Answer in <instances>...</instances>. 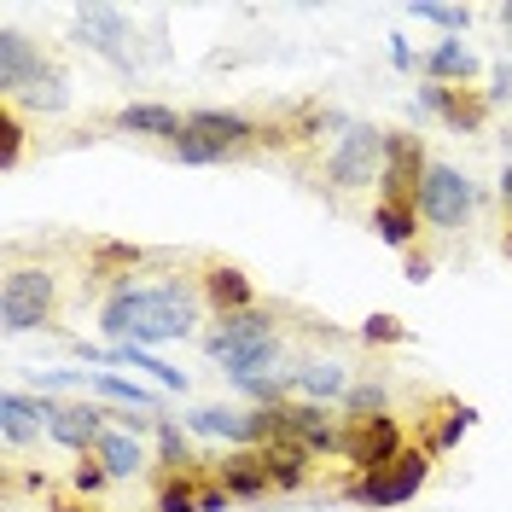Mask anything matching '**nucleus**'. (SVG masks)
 I'll return each instance as SVG.
<instances>
[{"instance_id":"9","label":"nucleus","mask_w":512,"mask_h":512,"mask_svg":"<svg viewBox=\"0 0 512 512\" xmlns=\"http://www.w3.org/2000/svg\"><path fill=\"white\" fill-rule=\"evenodd\" d=\"M76 41L94 47L99 59L117 64V70L134 64V53H128V18L117 6H76Z\"/></svg>"},{"instance_id":"19","label":"nucleus","mask_w":512,"mask_h":512,"mask_svg":"<svg viewBox=\"0 0 512 512\" xmlns=\"http://www.w3.org/2000/svg\"><path fill=\"white\" fill-rule=\"evenodd\" d=\"M187 128L204 134V140H216L222 152H239V146H256V140H262V128H256L251 117H239V111H192Z\"/></svg>"},{"instance_id":"4","label":"nucleus","mask_w":512,"mask_h":512,"mask_svg":"<svg viewBox=\"0 0 512 512\" xmlns=\"http://www.w3.org/2000/svg\"><path fill=\"white\" fill-rule=\"evenodd\" d=\"M425 478H431V454L408 448V454H402L396 466H384V472H367V478L344 483V501H350V507H367V512L408 507L419 489H425Z\"/></svg>"},{"instance_id":"24","label":"nucleus","mask_w":512,"mask_h":512,"mask_svg":"<svg viewBox=\"0 0 512 512\" xmlns=\"http://www.w3.org/2000/svg\"><path fill=\"white\" fill-rule=\"evenodd\" d=\"M105 367H134V373H152L163 390H181V396H187V373H181V367H169V361H158L146 344H111V361H105Z\"/></svg>"},{"instance_id":"26","label":"nucleus","mask_w":512,"mask_h":512,"mask_svg":"<svg viewBox=\"0 0 512 512\" xmlns=\"http://www.w3.org/2000/svg\"><path fill=\"white\" fill-rule=\"evenodd\" d=\"M158 512H204V483L192 472H169L158 489Z\"/></svg>"},{"instance_id":"27","label":"nucleus","mask_w":512,"mask_h":512,"mask_svg":"<svg viewBox=\"0 0 512 512\" xmlns=\"http://www.w3.org/2000/svg\"><path fill=\"white\" fill-rule=\"evenodd\" d=\"M18 99H24V105H35V111H64V105H70V94H64V76L53 70V64H47V70H41V76H35ZM18 99H12V105H18Z\"/></svg>"},{"instance_id":"33","label":"nucleus","mask_w":512,"mask_h":512,"mask_svg":"<svg viewBox=\"0 0 512 512\" xmlns=\"http://www.w3.org/2000/svg\"><path fill=\"white\" fill-rule=\"evenodd\" d=\"M373 414H384V384L379 379L350 384V396H344V419H373Z\"/></svg>"},{"instance_id":"36","label":"nucleus","mask_w":512,"mask_h":512,"mask_svg":"<svg viewBox=\"0 0 512 512\" xmlns=\"http://www.w3.org/2000/svg\"><path fill=\"white\" fill-rule=\"evenodd\" d=\"M105 483H111V472H105L99 460H82V466H76V489H82V495H99Z\"/></svg>"},{"instance_id":"43","label":"nucleus","mask_w":512,"mask_h":512,"mask_svg":"<svg viewBox=\"0 0 512 512\" xmlns=\"http://www.w3.org/2000/svg\"><path fill=\"white\" fill-rule=\"evenodd\" d=\"M501 24H507V30H512V0H507V6H501Z\"/></svg>"},{"instance_id":"22","label":"nucleus","mask_w":512,"mask_h":512,"mask_svg":"<svg viewBox=\"0 0 512 512\" xmlns=\"http://www.w3.org/2000/svg\"><path fill=\"white\" fill-rule=\"evenodd\" d=\"M256 454H262L274 489H303V483H309V448L303 443H262Z\"/></svg>"},{"instance_id":"7","label":"nucleus","mask_w":512,"mask_h":512,"mask_svg":"<svg viewBox=\"0 0 512 512\" xmlns=\"http://www.w3.org/2000/svg\"><path fill=\"white\" fill-rule=\"evenodd\" d=\"M408 448H402V425L390 414H373V419H344V460L355 466V478L367 472H384L396 466Z\"/></svg>"},{"instance_id":"15","label":"nucleus","mask_w":512,"mask_h":512,"mask_svg":"<svg viewBox=\"0 0 512 512\" xmlns=\"http://www.w3.org/2000/svg\"><path fill=\"white\" fill-rule=\"evenodd\" d=\"M204 297L227 315H251L256 309V286H251V274L245 268H233V262H210L204 268Z\"/></svg>"},{"instance_id":"40","label":"nucleus","mask_w":512,"mask_h":512,"mask_svg":"<svg viewBox=\"0 0 512 512\" xmlns=\"http://www.w3.org/2000/svg\"><path fill=\"white\" fill-rule=\"evenodd\" d=\"M390 64H396V70H414V53H408L402 35H390Z\"/></svg>"},{"instance_id":"23","label":"nucleus","mask_w":512,"mask_h":512,"mask_svg":"<svg viewBox=\"0 0 512 512\" xmlns=\"http://www.w3.org/2000/svg\"><path fill=\"white\" fill-rule=\"evenodd\" d=\"M414 222H419V204H396V198L373 204V227H379L384 245H396V251H414V239H419Z\"/></svg>"},{"instance_id":"20","label":"nucleus","mask_w":512,"mask_h":512,"mask_svg":"<svg viewBox=\"0 0 512 512\" xmlns=\"http://www.w3.org/2000/svg\"><path fill=\"white\" fill-rule=\"evenodd\" d=\"M478 76V53L460 47V41H437L425 53V82H443V88H466Z\"/></svg>"},{"instance_id":"32","label":"nucleus","mask_w":512,"mask_h":512,"mask_svg":"<svg viewBox=\"0 0 512 512\" xmlns=\"http://www.w3.org/2000/svg\"><path fill=\"white\" fill-rule=\"evenodd\" d=\"M158 460L169 466V472H187L192 466V448H187V437H181L175 419H158Z\"/></svg>"},{"instance_id":"39","label":"nucleus","mask_w":512,"mask_h":512,"mask_svg":"<svg viewBox=\"0 0 512 512\" xmlns=\"http://www.w3.org/2000/svg\"><path fill=\"white\" fill-rule=\"evenodd\" d=\"M501 99H512V70L507 64H495V88H489V105H501Z\"/></svg>"},{"instance_id":"45","label":"nucleus","mask_w":512,"mask_h":512,"mask_svg":"<svg viewBox=\"0 0 512 512\" xmlns=\"http://www.w3.org/2000/svg\"><path fill=\"white\" fill-rule=\"evenodd\" d=\"M507 256H512V222H507Z\"/></svg>"},{"instance_id":"34","label":"nucleus","mask_w":512,"mask_h":512,"mask_svg":"<svg viewBox=\"0 0 512 512\" xmlns=\"http://www.w3.org/2000/svg\"><path fill=\"white\" fill-rule=\"evenodd\" d=\"M239 390L251 396L256 408H280V402H286V379H280V373H256V379H239Z\"/></svg>"},{"instance_id":"16","label":"nucleus","mask_w":512,"mask_h":512,"mask_svg":"<svg viewBox=\"0 0 512 512\" xmlns=\"http://www.w3.org/2000/svg\"><path fill=\"white\" fill-rule=\"evenodd\" d=\"M233 501H262V495H274V478H268V466H262V454L256 448H239V454H227L222 472H216Z\"/></svg>"},{"instance_id":"38","label":"nucleus","mask_w":512,"mask_h":512,"mask_svg":"<svg viewBox=\"0 0 512 512\" xmlns=\"http://www.w3.org/2000/svg\"><path fill=\"white\" fill-rule=\"evenodd\" d=\"M227 507H233V495L222 483H204V512H227Z\"/></svg>"},{"instance_id":"37","label":"nucleus","mask_w":512,"mask_h":512,"mask_svg":"<svg viewBox=\"0 0 512 512\" xmlns=\"http://www.w3.org/2000/svg\"><path fill=\"white\" fill-rule=\"evenodd\" d=\"M99 262H123V268H140V251H134V245H123V239H105V245H99Z\"/></svg>"},{"instance_id":"2","label":"nucleus","mask_w":512,"mask_h":512,"mask_svg":"<svg viewBox=\"0 0 512 512\" xmlns=\"http://www.w3.org/2000/svg\"><path fill=\"white\" fill-rule=\"evenodd\" d=\"M204 350H210V361L222 367L227 379H256L262 367H274V355H280V332H274V315H262V309H251V315H227L210 338H204Z\"/></svg>"},{"instance_id":"10","label":"nucleus","mask_w":512,"mask_h":512,"mask_svg":"<svg viewBox=\"0 0 512 512\" xmlns=\"http://www.w3.org/2000/svg\"><path fill=\"white\" fill-rule=\"evenodd\" d=\"M64 402L53 396H24V390H0V443L6 448H24L41 431V425H53Z\"/></svg>"},{"instance_id":"18","label":"nucleus","mask_w":512,"mask_h":512,"mask_svg":"<svg viewBox=\"0 0 512 512\" xmlns=\"http://www.w3.org/2000/svg\"><path fill=\"white\" fill-rule=\"evenodd\" d=\"M117 128L123 134H146V140H181V128H187V117H175L169 105H152V99H128L123 111H117Z\"/></svg>"},{"instance_id":"41","label":"nucleus","mask_w":512,"mask_h":512,"mask_svg":"<svg viewBox=\"0 0 512 512\" xmlns=\"http://www.w3.org/2000/svg\"><path fill=\"white\" fill-rule=\"evenodd\" d=\"M408 280H431V256L425 251H408Z\"/></svg>"},{"instance_id":"11","label":"nucleus","mask_w":512,"mask_h":512,"mask_svg":"<svg viewBox=\"0 0 512 512\" xmlns=\"http://www.w3.org/2000/svg\"><path fill=\"white\" fill-rule=\"evenodd\" d=\"M187 425L198 437H227V443L239 448H262L268 443V425H262V408H192Z\"/></svg>"},{"instance_id":"29","label":"nucleus","mask_w":512,"mask_h":512,"mask_svg":"<svg viewBox=\"0 0 512 512\" xmlns=\"http://www.w3.org/2000/svg\"><path fill=\"white\" fill-rule=\"evenodd\" d=\"M472 425H478V408H466V402H448V419L437 425V437L425 443V454H448V448L460 443V437H466Z\"/></svg>"},{"instance_id":"30","label":"nucleus","mask_w":512,"mask_h":512,"mask_svg":"<svg viewBox=\"0 0 512 512\" xmlns=\"http://www.w3.org/2000/svg\"><path fill=\"white\" fill-rule=\"evenodd\" d=\"M24 158V123H18V105L0 99V169H18Z\"/></svg>"},{"instance_id":"8","label":"nucleus","mask_w":512,"mask_h":512,"mask_svg":"<svg viewBox=\"0 0 512 512\" xmlns=\"http://www.w3.org/2000/svg\"><path fill=\"white\" fill-rule=\"evenodd\" d=\"M425 175H431V163H425V140H419V134H384V175H379L384 198H396V204H419Z\"/></svg>"},{"instance_id":"14","label":"nucleus","mask_w":512,"mask_h":512,"mask_svg":"<svg viewBox=\"0 0 512 512\" xmlns=\"http://www.w3.org/2000/svg\"><path fill=\"white\" fill-rule=\"evenodd\" d=\"M105 431H111L105 408H88V402H64L59 414H53V425H47V437L59 448H76V454H94Z\"/></svg>"},{"instance_id":"42","label":"nucleus","mask_w":512,"mask_h":512,"mask_svg":"<svg viewBox=\"0 0 512 512\" xmlns=\"http://www.w3.org/2000/svg\"><path fill=\"white\" fill-rule=\"evenodd\" d=\"M501 204H507V216H512V163L501 169Z\"/></svg>"},{"instance_id":"5","label":"nucleus","mask_w":512,"mask_h":512,"mask_svg":"<svg viewBox=\"0 0 512 512\" xmlns=\"http://www.w3.org/2000/svg\"><path fill=\"white\" fill-rule=\"evenodd\" d=\"M379 175H384V128L344 123L338 152L326 158V181H332L338 192H361V187H373Z\"/></svg>"},{"instance_id":"35","label":"nucleus","mask_w":512,"mask_h":512,"mask_svg":"<svg viewBox=\"0 0 512 512\" xmlns=\"http://www.w3.org/2000/svg\"><path fill=\"white\" fill-rule=\"evenodd\" d=\"M408 338V326L396 315H367L361 320V344H402Z\"/></svg>"},{"instance_id":"31","label":"nucleus","mask_w":512,"mask_h":512,"mask_svg":"<svg viewBox=\"0 0 512 512\" xmlns=\"http://www.w3.org/2000/svg\"><path fill=\"white\" fill-rule=\"evenodd\" d=\"M181 163H192V169H210V163H227V152L216 146V140H204V134H192V128H181V140L169 146Z\"/></svg>"},{"instance_id":"28","label":"nucleus","mask_w":512,"mask_h":512,"mask_svg":"<svg viewBox=\"0 0 512 512\" xmlns=\"http://www.w3.org/2000/svg\"><path fill=\"white\" fill-rule=\"evenodd\" d=\"M419 24H437V30H448V41H460V30L472 24V6H437V0H414L408 6Z\"/></svg>"},{"instance_id":"3","label":"nucleus","mask_w":512,"mask_h":512,"mask_svg":"<svg viewBox=\"0 0 512 512\" xmlns=\"http://www.w3.org/2000/svg\"><path fill=\"white\" fill-rule=\"evenodd\" d=\"M59 309V280L53 268H12L6 286H0V332L6 338H24L35 326H47Z\"/></svg>"},{"instance_id":"25","label":"nucleus","mask_w":512,"mask_h":512,"mask_svg":"<svg viewBox=\"0 0 512 512\" xmlns=\"http://www.w3.org/2000/svg\"><path fill=\"white\" fill-rule=\"evenodd\" d=\"M88 384H94L105 402H117L123 414H134V408H140V414H152V408H158V390H146V384L123 379V373H111V367H105V373H94Z\"/></svg>"},{"instance_id":"12","label":"nucleus","mask_w":512,"mask_h":512,"mask_svg":"<svg viewBox=\"0 0 512 512\" xmlns=\"http://www.w3.org/2000/svg\"><path fill=\"white\" fill-rule=\"evenodd\" d=\"M419 105L437 111L454 134H478L483 117H489V99H478L472 88H443V82H425V88H419Z\"/></svg>"},{"instance_id":"13","label":"nucleus","mask_w":512,"mask_h":512,"mask_svg":"<svg viewBox=\"0 0 512 512\" xmlns=\"http://www.w3.org/2000/svg\"><path fill=\"white\" fill-rule=\"evenodd\" d=\"M41 70H47V59L35 53L30 35L24 30H0V99H18Z\"/></svg>"},{"instance_id":"21","label":"nucleus","mask_w":512,"mask_h":512,"mask_svg":"<svg viewBox=\"0 0 512 512\" xmlns=\"http://www.w3.org/2000/svg\"><path fill=\"white\" fill-rule=\"evenodd\" d=\"M94 460L111 472V478H134V472H146V443H140L134 431H123V425H111V431L99 437Z\"/></svg>"},{"instance_id":"44","label":"nucleus","mask_w":512,"mask_h":512,"mask_svg":"<svg viewBox=\"0 0 512 512\" xmlns=\"http://www.w3.org/2000/svg\"><path fill=\"white\" fill-rule=\"evenodd\" d=\"M53 512H82V507H64V501H59V507H53Z\"/></svg>"},{"instance_id":"17","label":"nucleus","mask_w":512,"mask_h":512,"mask_svg":"<svg viewBox=\"0 0 512 512\" xmlns=\"http://www.w3.org/2000/svg\"><path fill=\"white\" fill-rule=\"evenodd\" d=\"M291 384L309 396V402H344L350 396V373H344V361H332V355H309L303 367H291Z\"/></svg>"},{"instance_id":"1","label":"nucleus","mask_w":512,"mask_h":512,"mask_svg":"<svg viewBox=\"0 0 512 512\" xmlns=\"http://www.w3.org/2000/svg\"><path fill=\"white\" fill-rule=\"evenodd\" d=\"M192 320H198V297H192L187 280H158V286L123 280L99 309V326H105L111 344H146V350L187 338Z\"/></svg>"},{"instance_id":"6","label":"nucleus","mask_w":512,"mask_h":512,"mask_svg":"<svg viewBox=\"0 0 512 512\" xmlns=\"http://www.w3.org/2000/svg\"><path fill=\"white\" fill-rule=\"evenodd\" d=\"M472 210H478V187H472L460 169L431 163V175H425V187H419V216L431 227H443V233H460V227L472 222Z\"/></svg>"}]
</instances>
